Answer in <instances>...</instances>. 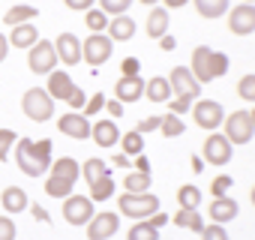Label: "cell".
I'll use <instances>...</instances> for the list:
<instances>
[{"instance_id": "cell-1", "label": "cell", "mask_w": 255, "mask_h": 240, "mask_svg": "<svg viewBox=\"0 0 255 240\" xmlns=\"http://www.w3.org/2000/svg\"><path fill=\"white\" fill-rule=\"evenodd\" d=\"M15 162L27 177H42L51 168V141L48 138H18L15 141Z\"/></svg>"}, {"instance_id": "cell-2", "label": "cell", "mask_w": 255, "mask_h": 240, "mask_svg": "<svg viewBox=\"0 0 255 240\" xmlns=\"http://www.w3.org/2000/svg\"><path fill=\"white\" fill-rule=\"evenodd\" d=\"M117 204H120V213H123V216H129V219H135V222L150 219L153 213H159V198H156L153 192H144V195H129V192H123V195L117 198Z\"/></svg>"}, {"instance_id": "cell-3", "label": "cell", "mask_w": 255, "mask_h": 240, "mask_svg": "<svg viewBox=\"0 0 255 240\" xmlns=\"http://www.w3.org/2000/svg\"><path fill=\"white\" fill-rule=\"evenodd\" d=\"M21 111L36 120V123H45V120L54 117V99L48 96L45 87H30L24 96H21Z\"/></svg>"}, {"instance_id": "cell-4", "label": "cell", "mask_w": 255, "mask_h": 240, "mask_svg": "<svg viewBox=\"0 0 255 240\" xmlns=\"http://www.w3.org/2000/svg\"><path fill=\"white\" fill-rule=\"evenodd\" d=\"M222 126H225L222 135H225L231 144H249L252 135H255V123H252V114H249V111H234V114H228Z\"/></svg>"}, {"instance_id": "cell-5", "label": "cell", "mask_w": 255, "mask_h": 240, "mask_svg": "<svg viewBox=\"0 0 255 240\" xmlns=\"http://www.w3.org/2000/svg\"><path fill=\"white\" fill-rule=\"evenodd\" d=\"M192 120H195L201 129L216 132V129L225 123V108H222L216 99H198V102L192 105Z\"/></svg>"}, {"instance_id": "cell-6", "label": "cell", "mask_w": 255, "mask_h": 240, "mask_svg": "<svg viewBox=\"0 0 255 240\" xmlns=\"http://www.w3.org/2000/svg\"><path fill=\"white\" fill-rule=\"evenodd\" d=\"M111 54H114V42L108 39V33H90V36L81 42V60H87L93 69L102 66Z\"/></svg>"}, {"instance_id": "cell-7", "label": "cell", "mask_w": 255, "mask_h": 240, "mask_svg": "<svg viewBox=\"0 0 255 240\" xmlns=\"http://www.w3.org/2000/svg\"><path fill=\"white\" fill-rule=\"evenodd\" d=\"M27 66H30V72H36V75H51L54 66H57V48H54V42L39 39V42L30 48V54H27Z\"/></svg>"}, {"instance_id": "cell-8", "label": "cell", "mask_w": 255, "mask_h": 240, "mask_svg": "<svg viewBox=\"0 0 255 240\" xmlns=\"http://www.w3.org/2000/svg\"><path fill=\"white\" fill-rule=\"evenodd\" d=\"M231 156H234V144H231L222 132H210V135L204 138V153H201V159H204V162H210V165L222 168V165H228V162H231Z\"/></svg>"}, {"instance_id": "cell-9", "label": "cell", "mask_w": 255, "mask_h": 240, "mask_svg": "<svg viewBox=\"0 0 255 240\" xmlns=\"http://www.w3.org/2000/svg\"><path fill=\"white\" fill-rule=\"evenodd\" d=\"M93 216H96L93 213V201L87 195H69V198H63V219L69 225H84L87 228V222Z\"/></svg>"}, {"instance_id": "cell-10", "label": "cell", "mask_w": 255, "mask_h": 240, "mask_svg": "<svg viewBox=\"0 0 255 240\" xmlns=\"http://www.w3.org/2000/svg\"><path fill=\"white\" fill-rule=\"evenodd\" d=\"M228 30L234 36H249L255 33V6L252 3H240L234 9H228Z\"/></svg>"}, {"instance_id": "cell-11", "label": "cell", "mask_w": 255, "mask_h": 240, "mask_svg": "<svg viewBox=\"0 0 255 240\" xmlns=\"http://www.w3.org/2000/svg\"><path fill=\"white\" fill-rule=\"evenodd\" d=\"M168 84H171V93H177V96H189V99L201 96V84L195 81L189 66H174L168 75Z\"/></svg>"}, {"instance_id": "cell-12", "label": "cell", "mask_w": 255, "mask_h": 240, "mask_svg": "<svg viewBox=\"0 0 255 240\" xmlns=\"http://www.w3.org/2000/svg\"><path fill=\"white\" fill-rule=\"evenodd\" d=\"M57 129H60L63 135L75 138V141H84V138H90L93 123H90V120H87L81 111H69V114H63V117L57 120Z\"/></svg>"}, {"instance_id": "cell-13", "label": "cell", "mask_w": 255, "mask_h": 240, "mask_svg": "<svg viewBox=\"0 0 255 240\" xmlns=\"http://www.w3.org/2000/svg\"><path fill=\"white\" fill-rule=\"evenodd\" d=\"M120 228V216L117 213H96L87 222V240H108L114 237Z\"/></svg>"}, {"instance_id": "cell-14", "label": "cell", "mask_w": 255, "mask_h": 240, "mask_svg": "<svg viewBox=\"0 0 255 240\" xmlns=\"http://www.w3.org/2000/svg\"><path fill=\"white\" fill-rule=\"evenodd\" d=\"M54 48H57V60H63L66 66L81 63V39L75 33H60L54 39Z\"/></svg>"}, {"instance_id": "cell-15", "label": "cell", "mask_w": 255, "mask_h": 240, "mask_svg": "<svg viewBox=\"0 0 255 240\" xmlns=\"http://www.w3.org/2000/svg\"><path fill=\"white\" fill-rule=\"evenodd\" d=\"M237 213H240V204H237L231 195H225V198H213V201H210V210H207L210 222H216V225H225V222H231Z\"/></svg>"}, {"instance_id": "cell-16", "label": "cell", "mask_w": 255, "mask_h": 240, "mask_svg": "<svg viewBox=\"0 0 255 240\" xmlns=\"http://www.w3.org/2000/svg\"><path fill=\"white\" fill-rule=\"evenodd\" d=\"M0 207H3L9 216H15V213H24V210L30 207V201H27V192H24L21 186H6L3 192H0Z\"/></svg>"}, {"instance_id": "cell-17", "label": "cell", "mask_w": 255, "mask_h": 240, "mask_svg": "<svg viewBox=\"0 0 255 240\" xmlns=\"http://www.w3.org/2000/svg\"><path fill=\"white\" fill-rule=\"evenodd\" d=\"M114 93H117V102H135V99L144 96V81L138 75H132V78L120 75L117 84H114Z\"/></svg>"}, {"instance_id": "cell-18", "label": "cell", "mask_w": 255, "mask_h": 240, "mask_svg": "<svg viewBox=\"0 0 255 240\" xmlns=\"http://www.w3.org/2000/svg\"><path fill=\"white\" fill-rule=\"evenodd\" d=\"M90 138L99 144V147H114L120 141V129L114 120H96V126L90 129Z\"/></svg>"}, {"instance_id": "cell-19", "label": "cell", "mask_w": 255, "mask_h": 240, "mask_svg": "<svg viewBox=\"0 0 255 240\" xmlns=\"http://www.w3.org/2000/svg\"><path fill=\"white\" fill-rule=\"evenodd\" d=\"M210 54H213V48H207V45H198L195 51H192V75H195V81L198 84H207L210 81Z\"/></svg>"}, {"instance_id": "cell-20", "label": "cell", "mask_w": 255, "mask_h": 240, "mask_svg": "<svg viewBox=\"0 0 255 240\" xmlns=\"http://www.w3.org/2000/svg\"><path fill=\"white\" fill-rule=\"evenodd\" d=\"M132 36H135V21L129 15H117V18L108 21V39L111 42H126Z\"/></svg>"}, {"instance_id": "cell-21", "label": "cell", "mask_w": 255, "mask_h": 240, "mask_svg": "<svg viewBox=\"0 0 255 240\" xmlns=\"http://www.w3.org/2000/svg\"><path fill=\"white\" fill-rule=\"evenodd\" d=\"M168 9L165 6H156L150 15H147V24H144V33L150 36V39H162L165 33H168Z\"/></svg>"}, {"instance_id": "cell-22", "label": "cell", "mask_w": 255, "mask_h": 240, "mask_svg": "<svg viewBox=\"0 0 255 240\" xmlns=\"http://www.w3.org/2000/svg\"><path fill=\"white\" fill-rule=\"evenodd\" d=\"M51 177H60V180L75 183V180L81 177V165H78L72 156H60V159L51 162Z\"/></svg>"}, {"instance_id": "cell-23", "label": "cell", "mask_w": 255, "mask_h": 240, "mask_svg": "<svg viewBox=\"0 0 255 240\" xmlns=\"http://www.w3.org/2000/svg\"><path fill=\"white\" fill-rule=\"evenodd\" d=\"M36 42H39L36 24H18V27H12V33H9V45H15V48H33Z\"/></svg>"}, {"instance_id": "cell-24", "label": "cell", "mask_w": 255, "mask_h": 240, "mask_svg": "<svg viewBox=\"0 0 255 240\" xmlns=\"http://www.w3.org/2000/svg\"><path fill=\"white\" fill-rule=\"evenodd\" d=\"M81 177L93 186V183H99V180H105V177H111V168H108V162L105 159H87L84 165H81Z\"/></svg>"}, {"instance_id": "cell-25", "label": "cell", "mask_w": 255, "mask_h": 240, "mask_svg": "<svg viewBox=\"0 0 255 240\" xmlns=\"http://www.w3.org/2000/svg\"><path fill=\"white\" fill-rule=\"evenodd\" d=\"M45 90H48L51 99H66V93L72 90V78H69V72H51Z\"/></svg>"}, {"instance_id": "cell-26", "label": "cell", "mask_w": 255, "mask_h": 240, "mask_svg": "<svg viewBox=\"0 0 255 240\" xmlns=\"http://www.w3.org/2000/svg\"><path fill=\"white\" fill-rule=\"evenodd\" d=\"M144 96H147L150 102H168V96H171V84H168V78H162V75L150 78V81L144 84Z\"/></svg>"}, {"instance_id": "cell-27", "label": "cell", "mask_w": 255, "mask_h": 240, "mask_svg": "<svg viewBox=\"0 0 255 240\" xmlns=\"http://www.w3.org/2000/svg\"><path fill=\"white\" fill-rule=\"evenodd\" d=\"M174 225H177V228H189V231L201 234L207 222H204V216H201L198 210H177V213H174Z\"/></svg>"}, {"instance_id": "cell-28", "label": "cell", "mask_w": 255, "mask_h": 240, "mask_svg": "<svg viewBox=\"0 0 255 240\" xmlns=\"http://www.w3.org/2000/svg\"><path fill=\"white\" fill-rule=\"evenodd\" d=\"M150 174H141V171H132V174H126L123 177V189L129 192V195H144L150 192Z\"/></svg>"}, {"instance_id": "cell-29", "label": "cell", "mask_w": 255, "mask_h": 240, "mask_svg": "<svg viewBox=\"0 0 255 240\" xmlns=\"http://www.w3.org/2000/svg\"><path fill=\"white\" fill-rule=\"evenodd\" d=\"M33 18H36V6H24V3H18V6H12V9L3 15V24L18 27V24H30Z\"/></svg>"}, {"instance_id": "cell-30", "label": "cell", "mask_w": 255, "mask_h": 240, "mask_svg": "<svg viewBox=\"0 0 255 240\" xmlns=\"http://www.w3.org/2000/svg\"><path fill=\"white\" fill-rule=\"evenodd\" d=\"M201 18H219L228 12V0H192Z\"/></svg>"}, {"instance_id": "cell-31", "label": "cell", "mask_w": 255, "mask_h": 240, "mask_svg": "<svg viewBox=\"0 0 255 240\" xmlns=\"http://www.w3.org/2000/svg\"><path fill=\"white\" fill-rule=\"evenodd\" d=\"M120 153L123 156H141L144 153V135H138L135 129L120 135Z\"/></svg>"}, {"instance_id": "cell-32", "label": "cell", "mask_w": 255, "mask_h": 240, "mask_svg": "<svg viewBox=\"0 0 255 240\" xmlns=\"http://www.w3.org/2000/svg\"><path fill=\"white\" fill-rule=\"evenodd\" d=\"M177 201H180V210H198L201 204V189L192 186V183H183L177 189Z\"/></svg>"}, {"instance_id": "cell-33", "label": "cell", "mask_w": 255, "mask_h": 240, "mask_svg": "<svg viewBox=\"0 0 255 240\" xmlns=\"http://www.w3.org/2000/svg\"><path fill=\"white\" fill-rule=\"evenodd\" d=\"M126 240H162V237H159V228H153L147 219H141V222H132V228L126 231Z\"/></svg>"}, {"instance_id": "cell-34", "label": "cell", "mask_w": 255, "mask_h": 240, "mask_svg": "<svg viewBox=\"0 0 255 240\" xmlns=\"http://www.w3.org/2000/svg\"><path fill=\"white\" fill-rule=\"evenodd\" d=\"M45 192H48L51 198H69V195L75 192V183L60 180V177H51V174H48V180H45Z\"/></svg>"}, {"instance_id": "cell-35", "label": "cell", "mask_w": 255, "mask_h": 240, "mask_svg": "<svg viewBox=\"0 0 255 240\" xmlns=\"http://www.w3.org/2000/svg\"><path fill=\"white\" fill-rule=\"evenodd\" d=\"M159 132H162L165 138H177V135H183V132H186V123H183L177 114H165V117H162Z\"/></svg>"}, {"instance_id": "cell-36", "label": "cell", "mask_w": 255, "mask_h": 240, "mask_svg": "<svg viewBox=\"0 0 255 240\" xmlns=\"http://www.w3.org/2000/svg\"><path fill=\"white\" fill-rule=\"evenodd\" d=\"M114 195V177H105V180H99V183H93L90 186V201H108Z\"/></svg>"}, {"instance_id": "cell-37", "label": "cell", "mask_w": 255, "mask_h": 240, "mask_svg": "<svg viewBox=\"0 0 255 240\" xmlns=\"http://www.w3.org/2000/svg\"><path fill=\"white\" fill-rule=\"evenodd\" d=\"M84 24L90 27V33H105L108 30V15L102 9H90L87 18H84Z\"/></svg>"}, {"instance_id": "cell-38", "label": "cell", "mask_w": 255, "mask_h": 240, "mask_svg": "<svg viewBox=\"0 0 255 240\" xmlns=\"http://www.w3.org/2000/svg\"><path fill=\"white\" fill-rule=\"evenodd\" d=\"M132 6V0H99V9L105 12V15H126V9Z\"/></svg>"}, {"instance_id": "cell-39", "label": "cell", "mask_w": 255, "mask_h": 240, "mask_svg": "<svg viewBox=\"0 0 255 240\" xmlns=\"http://www.w3.org/2000/svg\"><path fill=\"white\" fill-rule=\"evenodd\" d=\"M225 72H228V54H222V51H213V54H210V81L222 78Z\"/></svg>"}, {"instance_id": "cell-40", "label": "cell", "mask_w": 255, "mask_h": 240, "mask_svg": "<svg viewBox=\"0 0 255 240\" xmlns=\"http://www.w3.org/2000/svg\"><path fill=\"white\" fill-rule=\"evenodd\" d=\"M237 96L246 102H255V75H243L237 81Z\"/></svg>"}, {"instance_id": "cell-41", "label": "cell", "mask_w": 255, "mask_h": 240, "mask_svg": "<svg viewBox=\"0 0 255 240\" xmlns=\"http://www.w3.org/2000/svg\"><path fill=\"white\" fill-rule=\"evenodd\" d=\"M201 240H231L225 225H216V222H207L204 231H201Z\"/></svg>"}, {"instance_id": "cell-42", "label": "cell", "mask_w": 255, "mask_h": 240, "mask_svg": "<svg viewBox=\"0 0 255 240\" xmlns=\"http://www.w3.org/2000/svg\"><path fill=\"white\" fill-rule=\"evenodd\" d=\"M18 141V135L12 132V129H0V162L3 159H9V147Z\"/></svg>"}, {"instance_id": "cell-43", "label": "cell", "mask_w": 255, "mask_h": 240, "mask_svg": "<svg viewBox=\"0 0 255 240\" xmlns=\"http://www.w3.org/2000/svg\"><path fill=\"white\" fill-rule=\"evenodd\" d=\"M63 102H69V108H72V111H81V108L87 105V96H84V90H81V87H75V84H72V90L66 93V99H63Z\"/></svg>"}, {"instance_id": "cell-44", "label": "cell", "mask_w": 255, "mask_h": 240, "mask_svg": "<svg viewBox=\"0 0 255 240\" xmlns=\"http://www.w3.org/2000/svg\"><path fill=\"white\" fill-rule=\"evenodd\" d=\"M231 177L228 174H219V177H213V183H210V189H213V198H225L228 195V189H231Z\"/></svg>"}, {"instance_id": "cell-45", "label": "cell", "mask_w": 255, "mask_h": 240, "mask_svg": "<svg viewBox=\"0 0 255 240\" xmlns=\"http://www.w3.org/2000/svg\"><path fill=\"white\" fill-rule=\"evenodd\" d=\"M15 222L12 216H0V240H15Z\"/></svg>"}, {"instance_id": "cell-46", "label": "cell", "mask_w": 255, "mask_h": 240, "mask_svg": "<svg viewBox=\"0 0 255 240\" xmlns=\"http://www.w3.org/2000/svg\"><path fill=\"white\" fill-rule=\"evenodd\" d=\"M105 108V96L102 93H96V96H87V105H84V117H90V114H96V111H102Z\"/></svg>"}, {"instance_id": "cell-47", "label": "cell", "mask_w": 255, "mask_h": 240, "mask_svg": "<svg viewBox=\"0 0 255 240\" xmlns=\"http://www.w3.org/2000/svg\"><path fill=\"white\" fill-rule=\"evenodd\" d=\"M162 126V117H147V120H141V123L135 126V132L138 135H147V132H156Z\"/></svg>"}, {"instance_id": "cell-48", "label": "cell", "mask_w": 255, "mask_h": 240, "mask_svg": "<svg viewBox=\"0 0 255 240\" xmlns=\"http://www.w3.org/2000/svg\"><path fill=\"white\" fill-rule=\"evenodd\" d=\"M189 108H192V99H189V96H177V99H171V102H168V111H171V114H177V117H180L183 111H189Z\"/></svg>"}, {"instance_id": "cell-49", "label": "cell", "mask_w": 255, "mask_h": 240, "mask_svg": "<svg viewBox=\"0 0 255 240\" xmlns=\"http://www.w3.org/2000/svg\"><path fill=\"white\" fill-rule=\"evenodd\" d=\"M63 3H66L69 9H78V12H90L96 0H63Z\"/></svg>"}, {"instance_id": "cell-50", "label": "cell", "mask_w": 255, "mask_h": 240, "mask_svg": "<svg viewBox=\"0 0 255 240\" xmlns=\"http://www.w3.org/2000/svg\"><path fill=\"white\" fill-rule=\"evenodd\" d=\"M132 75H138V60L135 57L123 60V78H132Z\"/></svg>"}, {"instance_id": "cell-51", "label": "cell", "mask_w": 255, "mask_h": 240, "mask_svg": "<svg viewBox=\"0 0 255 240\" xmlns=\"http://www.w3.org/2000/svg\"><path fill=\"white\" fill-rule=\"evenodd\" d=\"M105 111H108L111 117H123V102H117V99H111V102H105Z\"/></svg>"}, {"instance_id": "cell-52", "label": "cell", "mask_w": 255, "mask_h": 240, "mask_svg": "<svg viewBox=\"0 0 255 240\" xmlns=\"http://www.w3.org/2000/svg\"><path fill=\"white\" fill-rule=\"evenodd\" d=\"M135 168L141 171V174H150V159L141 153V156H135Z\"/></svg>"}, {"instance_id": "cell-53", "label": "cell", "mask_w": 255, "mask_h": 240, "mask_svg": "<svg viewBox=\"0 0 255 240\" xmlns=\"http://www.w3.org/2000/svg\"><path fill=\"white\" fill-rule=\"evenodd\" d=\"M6 54H9V36H3V33H0V63L6 60Z\"/></svg>"}, {"instance_id": "cell-54", "label": "cell", "mask_w": 255, "mask_h": 240, "mask_svg": "<svg viewBox=\"0 0 255 240\" xmlns=\"http://www.w3.org/2000/svg\"><path fill=\"white\" fill-rule=\"evenodd\" d=\"M174 45H177V42H174V36H168V33L159 39V48H162V51H174Z\"/></svg>"}, {"instance_id": "cell-55", "label": "cell", "mask_w": 255, "mask_h": 240, "mask_svg": "<svg viewBox=\"0 0 255 240\" xmlns=\"http://www.w3.org/2000/svg\"><path fill=\"white\" fill-rule=\"evenodd\" d=\"M30 210H33V216H36L39 222H48V213H45V207H42V204H30Z\"/></svg>"}, {"instance_id": "cell-56", "label": "cell", "mask_w": 255, "mask_h": 240, "mask_svg": "<svg viewBox=\"0 0 255 240\" xmlns=\"http://www.w3.org/2000/svg\"><path fill=\"white\" fill-rule=\"evenodd\" d=\"M147 222H150V225H153V228H162V225H165V222H168V216H165V213H153V216H150V219H147Z\"/></svg>"}, {"instance_id": "cell-57", "label": "cell", "mask_w": 255, "mask_h": 240, "mask_svg": "<svg viewBox=\"0 0 255 240\" xmlns=\"http://www.w3.org/2000/svg\"><path fill=\"white\" fill-rule=\"evenodd\" d=\"M117 168H129V156H123V153H114V159H111Z\"/></svg>"}, {"instance_id": "cell-58", "label": "cell", "mask_w": 255, "mask_h": 240, "mask_svg": "<svg viewBox=\"0 0 255 240\" xmlns=\"http://www.w3.org/2000/svg\"><path fill=\"white\" fill-rule=\"evenodd\" d=\"M189 165H192V171H195V174H201V171H204V159H201V156H192V159H189Z\"/></svg>"}, {"instance_id": "cell-59", "label": "cell", "mask_w": 255, "mask_h": 240, "mask_svg": "<svg viewBox=\"0 0 255 240\" xmlns=\"http://www.w3.org/2000/svg\"><path fill=\"white\" fill-rule=\"evenodd\" d=\"M162 3H165V9H180V6L189 3V0H162Z\"/></svg>"}, {"instance_id": "cell-60", "label": "cell", "mask_w": 255, "mask_h": 240, "mask_svg": "<svg viewBox=\"0 0 255 240\" xmlns=\"http://www.w3.org/2000/svg\"><path fill=\"white\" fill-rule=\"evenodd\" d=\"M138 3H147V6H153V3H159V0H138Z\"/></svg>"}, {"instance_id": "cell-61", "label": "cell", "mask_w": 255, "mask_h": 240, "mask_svg": "<svg viewBox=\"0 0 255 240\" xmlns=\"http://www.w3.org/2000/svg\"><path fill=\"white\" fill-rule=\"evenodd\" d=\"M252 207H255V186H252Z\"/></svg>"}, {"instance_id": "cell-62", "label": "cell", "mask_w": 255, "mask_h": 240, "mask_svg": "<svg viewBox=\"0 0 255 240\" xmlns=\"http://www.w3.org/2000/svg\"><path fill=\"white\" fill-rule=\"evenodd\" d=\"M249 114H252V123H255V108H252V111H249Z\"/></svg>"}, {"instance_id": "cell-63", "label": "cell", "mask_w": 255, "mask_h": 240, "mask_svg": "<svg viewBox=\"0 0 255 240\" xmlns=\"http://www.w3.org/2000/svg\"><path fill=\"white\" fill-rule=\"evenodd\" d=\"M243 3H252V6H255V0H243Z\"/></svg>"}]
</instances>
